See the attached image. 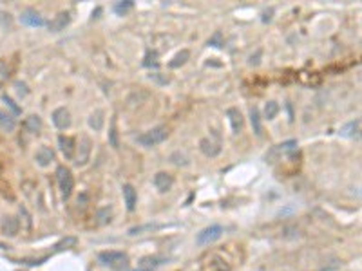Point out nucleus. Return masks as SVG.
Masks as SVG:
<instances>
[{
	"mask_svg": "<svg viewBox=\"0 0 362 271\" xmlns=\"http://www.w3.org/2000/svg\"><path fill=\"white\" fill-rule=\"evenodd\" d=\"M152 183H154L157 192L165 194V192H169V190L172 188V184H174V177H172L169 172H157L156 176H154V179H152Z\"/></svg>",
	"mask_w": 362,
	"mask_h": 271,
	"instance_id": "8",
	"label": "nucleus"
},
{
	"mask_svg": "<svg viewBox=\"0 0 362 271\" xmlns=\"http://www.w3.org/2000/svg\"><path fill=\"white\" fill-rule=\"evenodd\" d=\"M76 246V237H65L62 239L60 242L55 246L56 251H63V250H69V248H75Z\"/></svg>",
	"mask_w": 362,
	"mask_h": 271,
	"instance_id": "28",
	"label": "nucleus"
},
{
	"mask_svg": "<svg viewBox=\"0 0 362 271\" xmlns=\"http://www.w3.org/2000/svg\"><path fill=\"white\" fill-rule=\"evenodd\" d=\"M110 145L114 147V149H118V139H116V121L112 120V125H110Z\"/></svg>",
	"mask_w": 362,
	"mask_h": 271,
	"instance_id": "35",
	"label": "nucleus"
},
{
	"mask_svg": "<svg viewBox=\"0 0 362 271\" xmlns=\"http://www.w3.org/2000/svg\"><path fill=\"white\" fill-rule=\"evenodd\" d=\"M2 100H4V103H6L7 107L11 108V112H13L15 116H16V114H20V110H22V108L18 107V105H16V103H15L13 100L9 98V96H7V94H4V96H2Z\"/></svg>",
	"mask_w": 362,
	"mask_h": 271,
	"instance_id": "31",
	"label": "nucleus"
},
{
	"mask_svg": "<svg viewBox=\"0 0 362 271\" xmlns=\"http://www.w3.org/2000/svg\"><path fill=\"white\" fill-rule=\"evenodd\" d=\"M206 270L208 271H230V264L226 262L223 257L219 255H212L206 262Z\"/></svg>",
	"mask_w": 362,
	"mask_h": 271,
	"instance_id": "17",
	"label": "nucleus"
},
{
	"mask_svg": "<svg viewBox=\"0 0 362 271\" xmlns=\"http://www.w3.org/2000/svg\"><path fill=\"white\" fill-rule=\"evenodd\" d=\"M129 271H151V270H143V268H136V270H129Z\"/></svg>",
	"mask_w": 362,
	"mask_h": 271,
	"instance_id": "36",
	"label": "nucleus"
},
{
	"mask_svg": "<svg viewBox=\"0 0 362 271\" xmlns=\"http://www.w3.org/2000/svg\"><path fill=\"white\" fill-rule=\"evenodd\" d=\"M159 264H163V258L159 257H143L142 260H140V268H143V270H151L154 271Z\"/></svg>",
	"mask_w": 362,
	"mask_h": 271,
	"instance_id": "24",
	"label": "nucleus"
},
{
	"mask_svg": "<svg viewBox=\"0 0 362 271\" xmlns=\"http://www.w3.org/2000/svg\"><path fill=\"white\" fill-rule=\"evenodd\" d=\"M132 7H134V2H132V0H123V2H116L112 9H114V13H118V15H125L127 11H130Z\"/></svg>",
	"mask_w": 362,
	"mask_h": 271,
	"instance_id": "27",
	"label": "nucleus"
},
{
	"mask_svg": "<svg viewBox=\"0 0 362 271\" xmlns=\"http://www.w3.org/2000/svg\"><path fill=\"white\" fill-rule=\"evenodd\" d=\"M221 38H223V34L218 31V33L212 36L210 40L206 42V45H212V47H221Z\"/></svg>",
	"mask_w": 362,
	"mask_h": 271,
	"instance_id": "34",
	"label": "nucleus"
},
{
	"mask_svg": "<svg viewBox=\"0 0 362 271\" xmlns=\"http://www.w3.org/2000/svg\"><path fill=\"white\" fill-rule=\"evenodd\" d=\"M226 116H228V121H230V127H232L234 134H239L241 129H243V114L237 107H230L226 110Z\"/></svg>",
	"mask_w": 362,
	"mask_h": 271,
	"instance_id": "15",
	"label": "nucleus"
},
{
	"mask_svg": "<svg viewBox=\"0 0 362 271\" xmlns=\"http://www.w3.org/2000/svg\"><path fill=\"white\" fill-rule=\"evenodd\" d=\"M357 132H359V121H349L341 129V136H344V137H351Z\"/></svg>",
	"mask_w": 362,
	"mask_h": 271,
	"instance_id": "26",
	"label": "nucleus"
},
{
	"mask_svg": "<svg viewBox=\"0 0 362 271\" xmlns=\"http://www.w3.org/2000/svg\"><path fill=\"white\" fill-rule=\"evenodd\" d=\"M58 145H60L62 154L65 156V159H75L76 154V141L69 136H58Z\"/></svg>",
	"mask_w": 362,
	"mask_h": 271,
	"instance_id": "11",
	"label": "nucleus"
},
{
	"mask_svg": "<svg viewBox=\"0 0 362 271\" xmlns=\"http://www.w3.org/2000/svg\"><path fill=\"white\" fill-rule=\"evenodd\" d=\"M223 226H219V224H210V226H206L205 230H201L198 233V237H196V244L198 246H210L212 242H216L218 239L223 237Z\"/></svg>",
	"mask_w": 362,
	"mask_h": 271,
	"instance_id": "4",
	"label": "nucleus"
},
{
	"mask_svg": "<svg viewBox=\"0 0 362 271\" xmlns=\"http://www.w3.org/2000/svg\"><path fill=\"white\" fill-rule=\"evenodd\" d=\"M167 137H169V129L163 127V125H159V127H154V129L140 134L136 137V141L145 149H152V147H156L159 143H163Z\"/></svg>",
	"mask_w": 362,
	"mask_h": 271,
	"instance_id": "2",
	"label": "nucleus"
},
{
	"mask_svg": "<svg viewBox=\"0 0 362 271\" xmlns=\"http://www.w3.org/2000/svg\"><path fill=\"white\" fill-rule=\"evenodd\" d=\"M110 221H112V208L110 206H103V208H100V210L96 211V223L100 224V226H105Z\"/></svg>",
	"mask_w": 362,
	"mask_h": 271,
	"instance_id": "21",
	"label": "nucleus"
},
{
	"mask_svg": "<svg viewBox=\"0 0 362 271\" xmlns=\"http://www.w3.org/2000/svg\"><path fill=\"white\" fill-rule=\"evenodd\" d=\"M91 150H93V141H91V137L89 136H82V137H80V143L76 145V154H75V163L78 166H83L85 163L89 161Z\"/></svg>",
	"mask_w": 362,
	"mask_h": 271,
	"instance_id": "5",
	"label": "nucleus"
},
{
	"mask_svg": "<svg viewBox=\"0 0 362 271\" xmlns=\"http://www.w3.org/2000/svg\"><path fill=\"white\" fill-rule=\"evenodd\" d=\"M149 78L154 81H157V83H161V85H167L169 81H171V78L169 76H161V73H154V75H149Z\"/></svg>",
	"mask_w": 362,
	"mask_h": 271,
	"instance_id": "32",
	"label": "nucleus"
},
{
	"mask_svg": "<svg viewBox=\"0 0 362 271\" xmlns=\"http://www.w3.org/2000/svg\"><path fill=\"white\" fill-rule=\"evenodd\" d=\"M199 149H201V152H203L206 157H216V156H219V152H221V143L216 141V139H212V137H203V139L199 141Z\"/></svg>",
	"mask_w": 362,
	"mask_h": 271,
	"instance_id": "10",
	"label": "nucleus"
},
{
	"mask_svg": "<svg viewBox=\"0 0 362 271\" xmlns=\"http://www.w3.org/2000/svg\"><path fill=\"white\" fill-rule=\"evenodd\" d=\"M89 127L93 130H102L103 129V112L102 110H94L89 116Z\"/></svg>",
	"mask_w": 362,
	"mask_h": 271,
	"instance_id": "25",
	"label": "nucleus"
},
{
	"mask_svg": "<svg viewBox=\"0 0 362 271\" xmlns=\"http://www.w3.org/2000/svg\"><path fill=\"white\" fill-rule=\"evenodd\" d=\"M98 262L102 266H107V268H112V270L122 271V266L125 268L127 262H129V257L125 251H118V250H105L98 253Z\"/></svg>",
	"mask_w": 362,
	"mask_h": 271,
	"instance_id": "1",
	"label": "nucleus"
},
{
	"mask_svg": "<svg viewBox=\"0 0 362 271\" xmlns=\"http://www.w3.org/2000/svg\"><path fill=\"white\" fill-rule=\"evenodd\" d=\"M189 58H190V51H189V49H183V51H179V53L169 61V67L171 69L181 67V65H185V63L189 61Z\"/></svg>",
	"mask_w": 362,
	"mask_h": 271,
	"instance_id": "20",
	"label": "nucleus"
},
{
	"mask_svg": "<svg viewBox=\"0 0 362 271\" xmlns=\"http://www.w3.org/2000/svg\"><path fill=\"white\" fill-rule=\"evenodd\" d=\"M157 53L156 51H149L147 53V56H145V61H143V65L145 67H157Z\"/></svg>",
	"mask_w": 362,
	"mask_h": 271,
	"instance_id": "30",
	"label": "nucleus"
},
{
	"mask_svg": "<svg viewBox=\"0 0 362 271\" xmlns=\"http://www.w3.org/2000/svg\"><path fill=\"white\" fill-rule=\"evenodd\" d=\"M122 194H123V203L127 206V210L134 211V208H136V204H138V194H136V190H134V186L129 183L123 184Z\"/></svg>",
	"mask_w": 362,
	"mask_h": 271,
	"instance_id": "14",
	"label": "nucleus"
},
{
	"mask_svg": "<svg viewBox=\"0 0 362 271\" xmlns=\"http://www.w3.org/2000/svg\"><path fill=\"white\" fill-rule=\"evenodd\" d=\"M34 161H36L38 166L46 168V166H49L51 163L55 161V152L49 149V147H40V149L34 152Z\"/></svg>",
	"mask_w": 362,
	"mask_h": 271,
	"instance_id": "12",
	"label": "nucleus"
},
{
	"mask_svg": "<svg viewBox=\"0 0 362 271\" xmlns=\"http://www.w3.org/2000/svg\"><path fill=\"white\" fill-rule=\"evenodd\" d=\"M53 123H55L56 129L60 130H65L69 129V125H71V112H69L65 107H58L53 110Z\"/></svg>",
	"mask_w": 362,
	"mask_h": 271,
	"instance_id": "6",
	"label": "nucleus"
},
{
	"mask_svg": "<svg viewBox=\"0 0 362 271\" xmlns=\"http://www.w3.org/2000/svg\"><path fill=\"white\" fill-rule=\"evenodd\" d=\"M20 22L22 24H26V26H29V27H44L46 26L44 16H40L34 9H26V11H22Z\"/></svg>",
	"mask_w": 362,
	"mask_h": 271,
	"instance_id": "9",
	"label": "nucleus"
},
{
	"mask_svg": "<svg viewBox=\"0 0 362 271\" xmlns=\"http://www.w3.org/2000/svg\"><path fill=\"white\" fill-rule=\"evenodd\" d=\"M163 226L157 223H149V224H142V226H134V228H130L129 230V235H143V233H152V231L156 230H161Z\"/></svg>",
	"mask_w": 362,
	"mask_h": 271,
	"instance_id": "18",
	"label": "nucleus"
},
{
	"mask_svg": "<svg viewBox=\"0 0 362 271\" xmlns=\"http://www.w3.org/2000/svg\"><path fill=\"white\" fill-rule=\"evenodd\" d=\"M56 179H58V186H60L62 196L67 199V197L73 194V188H75L73 172H71L67 166H58V168H56Z\"/></svg>",
	"mask_w": 362,
	"mask_h": 271,
	"instance_id": "3",
	"label": "nucleus"
},
{
	"mask_svg": "<svg viewBox=\"0 0 362 271\" xmlns=\"http://www.w3.org/2000/svg\"><path fill=\"white\" fill-rule=\"evenodd\" d=\"M250 121H252V129L253 132L257 136L263 134V125H261V114H259V108L257 107H252L250 108Z\"/></svg>",
	"mask_w": 362,
	"mask_h": 271,
	"instance_id": "23",
	"label": "nucleus"
},
{
	"mask_svg": "<svg viewBox=\"0 0 362 271\" xmlns=\"http://www.w3.org/2000/svg\"><path fill=\"white\" fill-rule=\"evenodd\" d=\"M69 22H71V15L67 11H62V13H58L53 20L49 22L47 27L49 31H53V33H60V31H63L69 26Z\"/></svg>",
	"mask_w": 362,
	"mask_h": 271,
	"instance_id": "13",
	"label": "nucleus"
},
{
	"mask_svg": "<svg viewBox=\"0 0 362 271\" xmlns=\"http://www.w3.org/2000/svg\"><path fill=\"white\" fill-rule=\"evenodd\" d=\"M0 228H2V233H4L6 237H15V235L18 233V230H20V221L15 215H7L2 219Z\"/></svg>",
	"mask_w": 362,
	"mask_h": 271,
	"instance_id": "7",
	"label": "nucleus"
},
{
	"mask_svg": "<svg viewBox=\"0 0 362 271\" xmlns=\"http://www.w3.org/2000/svg\"><path fill=\"white\" fill-rule=\"evenodd\" d=\"M277 114H279V103L273 102V100L265 103V108H263V118H265V120L272 121V120H275Z\"/></svg>",
	"mask_w": 362,
	"mask_h": 271,
	"instance_id": "22",
	"label": "nucleus"
},
{
	"mask_svg": "<svg viewBox=\"0 0 362 271\" xmlns=\"http://www.w3.org/2000/svg\"><path fill=\"white\" fill-rule=\"evenodd\" d=\"M15 89H16V92L20 96H28L29 94V89L28 85L24 83V81H15Z\"/></svg>",
	"mask_w": 362,
	"mask_h": 271,
	"instance_id": "33",
	"label": "nucleus"
},
{
	"mask_svg": "<svg viewBox=\"0 0 362 271\" xmlns=\"http://www.w3.org/2000/svg\"><path fill=\"white\" fill-rule=\"evenodd\" d=\"M24 129L28 130V132H31V134H38L42 129V120L38 114H31L26 118V121H24Z\"/></svg>",
	"mask_w": 362,
	"mask_h": 271,
	"instance_id": "19",
	"label": "nucleus"
},
{
	"mask_svg": "<svg viewBox=\"0 0 362 271\" xmlns=\"http://www.w3.org/2000/svg\"><path fill=\"white\" fill-rule=\"evenodd\" d=\"M171 161L174 165H178V166H187L189 165V157L185 156V154H181V152H174L171 156Z\"/></svg>",
	"mask_w": 362,
	"mask_h": 271,
	"instance_id": "29",
	"label": "nucleus"
},
{
	"mask_svg": "<svg viewBox=\"0 0 362 271\" xmlns=\"http://www.w3.org/2000/svg\"><path fill=\"white\" fill-rule=\"evenodd\" d=\"M0 129L4 132H13L16 129V118L9 110H0Z\"/></svg>",
	"mask_w": 362,
	"mask_h": 271,
	"instance_id": "16",
	"label": "nucleus"
}]
</instances>
